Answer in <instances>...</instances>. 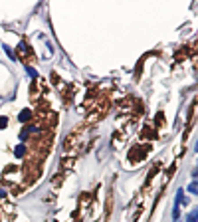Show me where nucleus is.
<instances>
[{
  "instance_id": "f257e3e1",
  "label": "nucleus",
  "mask_w": 198,
  "mask_h": 222,
  "mask_svg": "<svg viewBox=\"0 0 198 222\" xmlns=\"http://www.w3.org/2000/svg\"><path fill=\"white\" fill-rule=\"evenodd\" d=\"M16 155H18V157L24 155V147H22V145H18V147H16Z\"/></svg>"
},
{
  "instance_id": "f03ea898",
  "label": "nucleus",
  "mask_w": 198,
  "mask_h": 222,
  "mask_svg": "<svg viewBox=\"0 0 198 222\" xmlns=\"http://www.w3.org/2000/svg\"><path fill=\"white\" fill-rule=\"evenodd\" d=\"M28 117H30V113H28V109H26V111L22 113V115H20V121H26Z\"/></svg>"
},
{
  "instance_id": "7ed1b4c3",
  "label": "nucleus",
  "mask_w": 198,
  "mask_h": 222,
  "mask_svg": "<svg viewBox=\"0 0 198 222\" xmlns=\"http://www.w3.org/2000/svg\"><path fill=\"white\" fill-rule=\"evenodd\" d=\"M188 222H196V210H192V214L188 216Z\"/></svg>"
},
{
  "instance_id": "20e7f679",
  "label": "nucleus",
  "mask_w": 198,
  "mask_h": 222,
  "mask_svg": "<svg viewBox=\"0 0 198 222\" xmlns=\"http://www.w3.org/2000/svg\"><path fill=\"white\" fill-rule=\"evenodd\" d=\"M4 50H6V54H8V56H10V58H12V60H16V56H14V54H12V50H10V48H8V46H4Z\"/></svg>"
},
{
  "instance_id": "39448f33",
  "label": "nucleus",
  "mask_w": 198,
  "mask_h": 222,
  "mask_svg": "<svg viewBox=\"0 0 198 222\" xmlns=\"http://www.w3.org/2000/svg\"><path fill=\"white\" fill-rule=\"evenodd\" d=\"M28 74H30L32 78H36V76H38V71H36V69H32V67H28Z\"/></svg>"
},
{
  "instance_id": "423d86ee",
  "label": "nucleus",
  "mask_w": 198,
  "mask_h": 222,
  "mask_svg": "<svg viewBox=\"0 0 198 222\" xmlns=\"http://www.w3.org/2000/svg\"><path fill=\"white\" fill-rule=\"evenodd\" d=\"M188 190H190V192H192V194H194V192H196V182H192V185H190V187H188Z\"/></svg>"
}]
</instances>
